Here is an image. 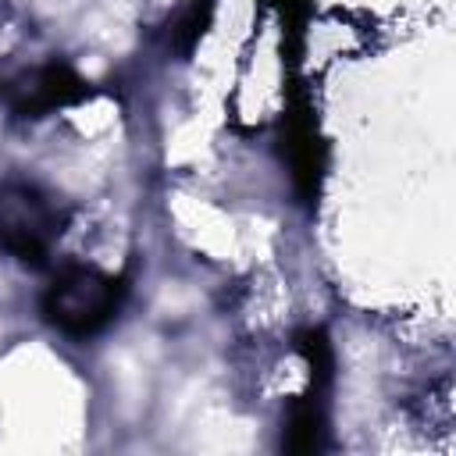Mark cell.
<instances>
[{"label":"cell","mask_w":456,"mask_h":456,"mask_svg":"<svg viewBox=\"0 0 456 456\" xmlns=\"http://www.w3.org/2000/svg\"><path fill=\"white\" fill-rule=\"evenodd\" d=\"M121 303V285L86 264H68L53 274V281L43 292V314L46 321L75 338H86L100 331Z\"/></svg>","instance_id":"cell-1"},{"label":"cell","mask_w":456,"mask_h":456,"mask_svg":"<svg viewBox=\"0 0 456 456\" xmlns=\"http://www.w3.org/2000/svg\"><path fill=\"white\" fill-rule=\"evenodd\" d=\"M61 210L53 196H46L32 182H4L0 185V249L21 264H43L61 235Z\"/></svg>","instance_id":"cell-2"},{"label":"cell","mask_w":456,"mask_h":456,"mask_svg":"<svg viewBox=\"0 0 456 456\" xmlns=\"http://www.w3.org/2000/svg\"><path fill=\"white\" fill-rule=\"evenodd\" d=\"M75 86H78V78H75L68 68L46 64V68L25 75V78L14 86V107H18L21 114H32V118H36V114H43V110H50V107L68 103V100L75 96Z\"/></svg>","instance_id":"cell-3"}]
</instances>
